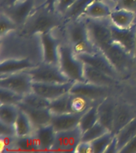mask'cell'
I'll list each match as a JSON object with an SVG mask.
<instances>
[{"label": "cell", "instance_id": "836d02e7", "mask_svg": "<svg viewBox=\"0 0 136 153\" xmlns=\"http://www.w3.org/2000/svg\"><path fill=\"white\" fill-rule=\"evenodd\" d=\"M107 131H108L107 128H105L102 124H100V122L98 121L94 126L90 128L85 132H84L82 135V140L81 141L92 142L95 139L99 138L100 136H103Z\"/></svg>", "mask_w": 136, "mask_h": 153}, {"label": "cell", "instance_id": "ba28073f", "mask_svg": "<svg viewBox=\"0 0 136 153\" xmlns=\"http://www.w3.org/2000/svg\"><path fill=\"white\" fill-rule=\"evenodd\" d=\"M102 53L119 73L127 69L133 63L134 55L114 40Z\"/></svg>", "mask_w": 136, "mask_h": 153}, {"label": "cell", "instance_id": "f546056e", "mask_svg": "<svg viewBox=\"0 0 136 153\" xmlns=\"http://www.w3.org/2000/svg\"><path fill=\"white\" fill-rule=\"evenodd\" d=\"M14 148H17L18 150L26 151V152L40 151L33 133L29 136L17 137L14 143Z\"/></svg>", "mask_w": 136, "mask_h": 153}, {"label": "cell", "instance_id": "ac0fdd59", "mask_svg": "<svg viewBox=\"0 0 136 153\" xmlns=\"http://www.w3.org/2000/svg\"><path fill=\"white\" fill-rule=\"evenodd\" d=\"M84 76L86 82L95 84L97 85L109 87V88L114 85L117 82L116 78L112 77L104 72L85 63L84 68Z\"/></svg>", "mask_w": 136, "mask_h": 153}, {"label": "cell", "instance_id": "3957f363", "mask_svg": "<svg viewBox=\"0 0 136 153\" xmlns=\"http://www.w3.org/2000/svg\"><path fill=\"white\" fill-rule=\"evenodd\" d=\"M83 17L85 19L86 26L91 41L95 48L102 52L113 42L110 26L111 21L105 20V19H93Z\"/></svg>", "mask_w": 136, "mask_h": 153}, {"label": "cell", "instance_id": "4316f807", "mask_svg": "<svg viewBox=\"0 0 136 153\" xmlns=\"http://www.w3.org/2000/svg\"><path fill=\"white\" fill-rule=\"evenodd\" d=\"M99 104V103H98ZM92 105L89 108L86 110L84 112L81 118L80 123H79V128L81 129L82 133L85 132L87 130L94 126L98 122V112H97V105Z\"/></svg>", "mask_w": 136, "mask_h": 153}, {"label": "cell", "instance_id": "cb8c5ba5", "mask_svg": "<svg viewBox=\"0 0 136 153\" xmlns=\"http://www.w3.org/2000/svg\"><path fill=\"white\" fill-rule=\"evenodd\" d=\"M14 128H15L17 137L31 135L35 130L28 116L26 114V112H24L21 109L19 111L18 116L14 123Z\"/></svg>", "mask_w": 136, "mask_h": 153}, {"label": "cell", "instance_id": "d590c367", "mask_svg": "<svg viewBox=\"0 0 136 153\" xmlns=\"http://www.w3.org/2000/svg\"><path fill=\"white\" fill-rule=\"evenodd\" d=\"M115 9H123L136 14V0H117Z\"/></svg>", "mask_w": 136, "mask_h": 153}, {"label": "cell", "instance_id": "277c9868", "mask_svg": "<svg viewBox=\"0 0 136 153\" xmlns=\"http://www.w3.org/2000/svg\"><path fill=\"white\" fill-rule=\"evenodd\" d=\"M56 13L49 11L45 8L37 12L25 24V31L32 34L51 32L52 29L61 24V19Z\"/></svg>", "mask_w": 136, "mask_h": 153}, {"label": "cell", "instance_id": "ffe728a7", "mask_svg": "<svg viewBox=\"0 0 136 153\" xmlns=\"http://www.w3.org/2000/svg\"><path fill=\"white\" fill-rule=\"evenodd\" d=\"M37 65L27 58L22 59H8L2 62L0 65V75L14 74L26 71L35 67Z\"/></svg>", "mask_w": 136, "mask_h": 153}, {"label": "cell", "instance_id": "8992f818", "mask_svg": "<svg viewBox=\"0 0 136 153\" xmlns=\"http://www.w3.org/2000/svg\"><path fill=\"white\" fill-rule=\"evenodd\" d=\"M33 79L26 71L1 75L0 87L9 88L22 96L32 92Z\"/></svg>", "mask_w": 136, "mask_h": 153}, {"label": "cell", "instance_id": "f35d334b", "mask_svg": "<svg viewBox=\"0 0 136 153\" xmlns=\"http://www.w3.org/2000/svg\"><path fill=\"white\" fill-rule=\"evenodd\" d=\"M119 153H136V135L119 151Z\"/></svg>", "mask_w": 136, "mask_h": 153}, {"label": "cell", "instance_id": "b9f144b4", "mask_svg": "<svg viewBox=\"0 0 136 153\" xmlns=\"http://www.w3.org/2000/svg\"><path fill=\"white\" fill-rule=\"evenodd\" d=\"M56 2H57V0H46L45 3V8L48 10L49 11L56 12V10H55Z\"/></svg>", "mask_w": 136, "mask_h": 153}, {"label": "cell", "instance_id": "74e56055", "mask_svg": "<svg viewBox=\"0 0 136 153\" xmlns=\"http://www.w3.org/2000/svg\"><path fill=\"white\" fill-rule=\"evenodd\" d=\"M0 134L4 136H17L14 125L0 121Z\"/></svg>", "mask_w": 136, "mask_h": 153}, {"label": "cell", "instance_id": "44dd1931", "mask_svg": "<svg viewBox=\"0 0 136 153\" xmlns=\"http://www.w3.org/2000/svg\"><path fill=\"white\" fill-rule=\"evenodd\" d=\"M109 19L114 26L119 28H130L135 23V14L126 10L115 9L110 14Z\"/></svg>", "mask_w": 136, "mask_h": 153}, {"label": "cell", "instance_id": "4fadbf2b", "mask_svg": "<svg viewBox=\"0 0 136 153\" xmlns=\"http://www.w3.org/2000/svg\"><path fill=\"white\" fill-rule=\"evenodd\" d=\"M43 48L44 62L49 64L59 65L60 46L59 42L54 38L51 32H46L40 34Z\"/></svg>", "mask_w": 136, "mask_h": 153}, {"label": "cell", "instance_id": "52a82bcc", "mask_svg": "<svg viewBox=\"0 0 136 153\" xmlns=\"http://www.w3.org/2000/svg\"><path fill=\"white\" fill-rule=\"evenodd\" d=\"M82 135L79 127L67 131H57L51 151L76 152L77 146L82 140Z\"/></svg>", "mask_w": 136, "mask_h": 153}, {"label": "cell", "instance_id": "30bf717a", "mask_svg": "<svg viewBox=\"0 0 136 153\" xmlns=\"http://www.w3.org/2000/svg\"><path fill=\"white\" fill-rule=\"evenodd\" d=\"M73 83V81L65 83H42L33 81L32 91L38 95L52 100L69 93Z\"/></svg>", "mask_w": 136, "mask_h": 153}, {"label": "cell", "instance_id": "6da1fadb", "mask_svg": "<svg viewBox=\"0 0 136 153\" xmlns=\"http://www.w3.org/2000/svg\"><path fill=\"white\" fill-rule=\"evenodd\" d=\"M59 66L64 75L73 82H86L84 76V63L69 43L60 46Z\"/></svg>", "mask_w": 136, "mask_h": 153}, {"label": "cell", "instance_id": "d6986e66", "mask_svg": "<svg viewBox=\"0 0 136 153\" xmlns=\"http://www.w3.org/2000/svg\"><path fill=\"white\" fill-rule=\"evenodd\" d=\"M57 131L52 124H47L35 129L33 135L39 147L40 151H51L54 143Z\"/></svg>", "mask_w": 136, "mask_h": 153}, {"label": "cell", "instance_id": "d4e9b609", "mask_svg": "<svg viewBox=\"0 0 136 153\" xmlns=\"http://www.w3.org/2000/svg\"><path fill=\"white\" fill-rule=\"evenodd\" d=\"M136 135V117L126 126H124L117 134H115L118 141V153L134 136Z\"/></svg>", "mask_w": 136, "mask_h": 153}, {"label": "cell", "instance_id": "7c38bea8", "mask_svg": "<svg viewBox=\"0 0 136 153\" xmlns=\"http://www.w3.org/2000/svg\"><path fill=\"white\" fill-rule=\"evenodd\" d=\"M110 26L113 40L119 43L125 50L135 56L136 53V23L126 29L119 28L112 22Z\"/></svg>", "mask_w": 136, "mask_h": 153}, {"label": "cell", "instance_id": "ab89813d", "mask_svg": "<svg viewBox=\"0 0 136 153\" xmlns=\"http://www.w3.org/2000/svg\"><path fill=\"white\" fill-rule=\"evenodd\" d=\"M76 152L78 153H92V148L90 142L81 141L76 149Z\"/></svg>", "mask_w": 136, "mask_h": 153}, {"label": "cell", "instance_id": "9c48e42d", "mask_svg": "<svg viewBox=\"0 0 136 153\" xmlns=\"http://www.w3.org/2000/svg\"><path fill=\"white\" fill-rule=\"evenodd\" d=\"M108 89L109 87L97 85L89 82H74L69 93L91 102H100L108 97Z\"/></svg>", "mask_w": 136, "mask_h": 153}, {"label": "cell", "instance_id": "7bdbcfd3", "mask_svg": "<svg viewBox=\"0 0 136 153\" xmlns=\"http://www.w3.org/2000/svg\"><path fill=\"white\" fill-rule=\"evenodd\" d=\"M110 1H112V2H115L117 1V0H110Z\"/></svg>", "mask_w": 136, "mask_h": 153}, {"label": "cell", "instance_id": "2e32d148", "mask_svg": "<svg viewBox=\"0 0 136 153\" xmlns=\"http://www.w3.org/2000/svg\"><path fill=\"white\" fill-rule=\"evenodd\" d=\"M84 112H69L62 114H52L51 123L56 131H67L78 127Z\"/></svg>", "mask_w": 136, "mask_h": 153}, {"label": "cell", "instance_id": "7402d4cb", "mask_svg": "<svg viewBox=\"0 0 136 153\" xmlns=\"http://www.w3.org/2000/svg\"><path fill=\"white\" fill-rule=\"evenodd\" d=\"M135 117L131 110L127 108L126 106L121 105H116L115 112L114 122L112 132L115 135L121 130L124 126H126L129 122H131Z\"/></svg>", "mask_w": 136, "mask_h": 153}, {"label": "cell", "instance_id": "60d3db41", "mask_svg": "<svg viewBox=\"0 0 136 153\" xmlns=\"http://www.w3.org/2000/svg\"><path fill=\"white\" fill-rule=\"evenodd\" d=\"M105 153H118V141L115 136L109 143V145L105 151Z\"/></svg>", "mask_w": 136, "mask_h": 153}, {"label": "cell", "instance_id": "8d00e7d4", "mask_svg": "<svg viewBox=\"0 0 136 153\" xmlns=\"http://www.w3.org/2000/svg\"><path fill=\"white\" fill-rule=\"evenodd\" d=\"M76 1V0H57L55 6L56 12L64 15V13L70 8V7L72 6Z\"/></svg>", "mask_w": 136, "mask_h": 153}, {"label": "cell", "instance_id": "9a60e30c", "mask_svg": "<svg viewBox=\"0 0 136 153\" xmlns=\"http://www.w3.org/2000/svg\"><path fill=\"white\" fill-rule=\"evenodd\" d=\"M18 106L20 109L26 112V114L28 116L35 129L45 126L51 123L52 113L49 108H37L28 106L22 102L20 103Z\"/></svg>", "mask_w": 136, "mask_h": 153}, {"label": "cell", "instance_id": "f1b7e54d", "mask_svg": "<svg viewBox=\"0 0 136 153\" xmlns=\"http://www.w3.org/2000/svg\"><path fill=\"white\" fill-rule=\"evenodd\" d=\"M19 111L18 105H0V121L14 125Z\"/></svg>", "mask_w": 136, "mask_h": 153}, {"label": "cell", "instance_id": "d6a6232c", "mask_svg": "<svg viewBox=\"0 0 136 153\" xmlns=\"http://www.w3.org/2000/svg\"><path fill=\"white\" fill-rule=\"evenodd\" d=\"M115 136V135L112 131H108L99 138L90 142L92 148V153H105V151Z\"/></svg>", "mask_w": 136, "mask_h": 153}, {"label": "cell", "instance_id": "7a4b0ae2", "mask_svg": "<svg viewBox=\"0 0 136 153\" xmlns=\"http://www.w3.org/2000/svg\"><path fill=\"white\" fill-rule=\"evenodd\" d=\"M67 33L69 39L68 43L76 53H94L99 51L91 41L84 17L83 19L81 18L70 22Z\"/></svg>", "mask_w": 136, "mask_h": 153}, {"label": "cell", "instance_id": "83f0119b", "mask_svg": "<svg viewBox=\"0 0 136 153\" xmlns=\"http://www.w3.org/2000/svg\"><path fill=\"white\" fill-rule=\"evenodd\" d=\"M95 0H76L63 16L70 21L77 20L84 16L86 9Z\"/></svg>", "mask_w": 136, "mask_h": 153}, {"label": "cell", "instance_id": "f6af8a7d", "mask_svg": "<svg viewBox=\"0 0 136 153\" xmlns=\"http://www.w3.org/2000/svg\"><path fill=\"white\" fill-rule=\"evenodd\" d=\"M135 42H136V38H135Z\"/></svg>", "mask_w": 136, "mask_h": 153}, {"label": "cell", "instance_id": "4dcf8cb0", "mask_svg": "<svg viewBox=\"0 0 136 153\" xmlns=\"http://www.w3.org/2000/svg\"><path fill=\"white\" fill-rule=\"evenodd\" d=\"M25 105L30 106L37 108H48L50 107L51 100L44 97L42 96H40L37 93H33V91L31 93L24 96L23 100L21 101Z\"/></svg>", "mask_w": 136, "mask_h": 153}, {"label": "cell", "instance_id": "e575fe53", "mask_svg": "<svg viewBox=\"0 0 136 153\" xmlns=\"http://www.w3.org/2000/svg\"><path fill=\"white\" fill-rule=\"evenodd\" d=\"M17 25L18 24L14 20H12L7 14L2 13L1 14V18H0V26H1L0 35H1V37L7 34L10 31L15 30Z\"/></svg>", "mask_w": 136, "mask_h": 153}, {"label": "cell", "instance_id": "e0dca14e", "mask_svg": "<svg viewBox=\"0 0 136 153\" xmlns=\"http://www.w3.org/2000/svg\"><path fill=\"white\" fill-rule=\"evenodd\" d=\"M115 107L116 104L108 97L99 102L97 105L98 121L111 131L113 128Z\"/></svg>", "mask_w": 136, "mask_h": 153}, {"label": "cell", "instance_id": "484cf974", "mask_svg": "<svg viewBox=\"0 0 136 153\" xmlns=\"http://www.w3.org/2000/svg\"><path fill=\"white\" fill-rule=\"evenodd\" d=\"M71 100L72 94L68 93L55 100H51L49 108L52 114H62V113L72 112Z\"/></svg>", "mask_w": 136, "mask_h": 153}, {"label": "cell", "instance_id": "8fae6325", "mask_svg": "<svg viewBox=\"0 0 136 153\" xmlns=\"http://www.w3.org/2000/svg\"><path fill=\"white\" fill-rule=\"evenodd\" d=\"M76 54L84 63L95 67L112 77L117 78L119 72L102 52L96 51L94 53H76Z\"/></svg>", "mask_w": 136, "mask_h": 153}, {"label": "cell", "instance_id": "5b68a950", "mask_svg": "<svg viewBox=\"0 0 136 153\" xmlns=\"http://www.w3.org/2000/svg\"><path fill=\"white\" fill-rule=\"evenodd\" d=\"M31 76L33 81L42 83H65L70 81L67 77L59 65L49 64L43 62V64L38 65L32 69L26 70Z\"/></svg>", "mask_w": 136, "mask_h": 153}, {"label": "cell", "instance_id": "1f68e13d", "mask_svg": "<svg viewBox=\"0 0 136 153\" xmlns=\"http://www.w3.org/2000/svg\"><path fill=\"white\" fill-rule=\"evenodd\" d=\"M24 96L9 88L0 87V103L1 105H18L23 100Z\"/></svg>", "mask_w": 136, "mask_h": 153}, {"label": "cell", "instance_id": "603a6c76", "mask_svg": "<svg viewBox=\"0 0 136 153\" xmlns=\"http://www.w3.org/2000/svg\"><path fill=\"white\" fill-rule=\"evenodd\" d=\"M112 9L102 0H95L86 9L84 16L93 19H102L109 18Z\"/></svg>", "mask_w": 136, "mask_h": 153}, {"label": "cell", "instance_id": "ee69618b", "mask_svg": "<svg viewBox=\"0 0 136 153\" xmlns=\"http://www.w3.org/2000/svg\"><path fill=\"white\" fill-rule=\"evenodd\" d=\"M135 23H136V14H135Z\"/></svg>", "mask_w": 136, "mask_h": 153}, {"label": "cell", "instance_id": "5bb4252c", "mask_svg": "<svg viewBox=\"0 0 136 153\" xmlns=\"http://www.w3.org/2000/svg\"><path fill=\"white\" fill-rule=\"evenodd\" d=\"M33 0H16L6 9L5 14L14 20L18 25L28 19L33 8Z\"/></svg>", "mask_w": 136, "mask_h": 153}]
</instances>
